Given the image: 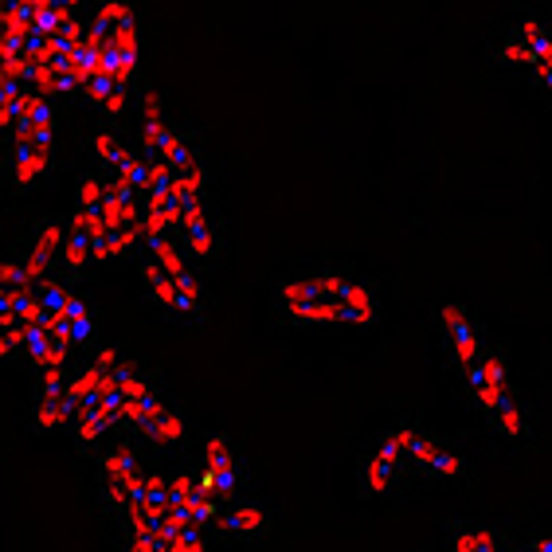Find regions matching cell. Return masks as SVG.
Returning <instances> with one entry per match:
<instances>
[{"label": "cell", "mask_w": 552, "mask_h": 552, "mask_svg": "<svg viewBox=\"0 0 552 552\" xmlns=\"http://www.w3.org/2000/svg\"><path fill=\"white\" fill-rule=\"evenodd\" d=\"M415 435L419 431H412V427H400V431H392L384 443H380V451L368 459L365 466V486L368 494H384L392 482H396V470H400V459L412 451Z\"/></svg>", "instance_id": "obj_1"}, {"label": "cell", "mask_w": 552, "mask_h": 552, "mask_svg": "<svg viewBox=\"0 0 552 552\" xmlns=\"http://www.w3.org/2000/svg\"><path fill=\"white\" fill-rule=\"evenodd\" d=\"M231 474H235V455H231L228 439L224 435H212L208 447H204V474L196 478L204 494H212L216 502L231 490Z\"/></svg>", "instance_id": "obj_2"}, {"label": "cell", "mask_w": 552, "mask_h": 552, "mask_svg": "<svg viewBox=\"0 0 552 552\" xmlns=\"http://www.w3.org/2000/svg\"><path fill=\"white\" fill-rule=\"evenodd\" d=\"M439 322L447 329V337H451V349H455V361L462 365V372L470 365H478V357H482V345H478V337H474V329L466 322V310L462 306H443L439 310Z\"/></svg>", "instance_id": "obj_3"}, {"label": "cell", "mask_w": 552, "mask_h": 552, "mask_svg": "<svg viewBox=\"0 0 552 552\" xmlns=\"http://www.w3.org/2000/svg\"><path fill=\"white\" fill-rule=\"evenodd\" d=\"M341 290H345V278L325 275V278H298V282H286L282 286V306H302V302H341Z\"/></svg>", "instance_id": "obj_4"}, {"label": "cell", "mask_w": 552, "mask_h": 552, "mask_svg": "<svg viewBox=\"0 0 552 552\" xmlns=\"http://www.w3.org/2000/svg\"><path fill=\"white\" fill-rule=\"evenodd\" d=\"M419 466H427V470H435V474H443V478H459L462 474V459L459 455H447V451H439L427 435H415L412 451H408Z\"/></svg>", "instance_id": "obj_5"}, {"label": "cell", "mask_w": 552, "mask_h": 552, "mask_svg": "<svg viewBox=\"0 0 552 552\" xmlns=\"http://www.w3.org/2000/svg\"><path fill=\"white\" fill-rule=\"evenodd\" d=\"M290 322L298 325H322V322H357L353 310L345 302H302V306H290L286 310Z\"/></svg>", "instance_id": "obj_6"}, {"label": "cell", "mask_w": 552, "mask_h": 552, "mask_svg": "<svg viewBox=\"0 0 552 552\" xmlns=\"http://www.w3.org/2000/svg\"><path fill=\"white\" fill-rule=\"evenodd\" d=\"M59 247H63V231L55 228V224H47V228L40 231V239H36V247H32V259L24 263V271H28L32 282H40V278L47 275V259H51Z\"/></svg>", "instance_id": "obj_7"}, {"label": "cell", "mask_w": 552, "mask_h": 552, "mask_svg": "<svg viewBox=\"0 0 552 552\" xmlns=\"http://www.w3.org/2000/svg\"><path fill=\"white\" fill-rule=\"evenodd\" d=\"M145 286L153 290V298H157L161 306H173V310H177V302H181V294H177V278L169 275L157 259L145 263Z\"/></svg>", "instance_id": "obj_8"}, {"label": "cell", "mask_w": 552, "mask_h": 552, "mask_svg": "<svg viewBox=\"0 0 552 552\" xmlns=\"http://www.w3.org/2000/svg\"><path fill=\"white\" fill-rule=\"evenodd\" d=\"M141 106H145V149L149 153H157L161 149V141L169 134V126H165V114H161V98L149 91L141 98Z\"/></svg>", "instance_id": "obj_9"}, {"label": "cell", "mask_w": 552, "mask_h": 552, "mask_svg": "<svg viewBox=\"0 0 552 552\" xmlns=\"http://www.w3.org/2000/svg\"><path fill=\"white\" fill-rule=\"evenodd\" d=\"M341 302L353 310V318L357 325H368L376 318V298H372V290L361 286V282H345V290H341Z\"/></svg>", "instance_id": "obj_10"}, {"label": "cell", "mask_w": 552, "mask_h": 552, "mask_svg": "<svg viewBox=\"0 0 552 552\" xmlns=\"http://www.w3.org/2000/svg\"><path fill=\"white\" fill-rule=\"evenodd\" d=\"M47 153L36 145H16V184H32L47 169Z\"/></svg>", "instance_id": "obj_11"}, {"label": "cell", "mask_w": 552, "mask_h": 552, "mask_svg": "<svg viewBox=\"0 0 552 552\" xmlns=\"http://www.w3.org/2000/svg\"><path fill=\"white\" fill-rule=\"evenodd\" d=\"M141 431H145L153 443H177V439L184 435V419L177 412H169V408H161V412L153 415Z\"/></svg>", "instance_id": "obj_12"}, {"label": "cell", "mask_w": 552, "mask_h": 552, "mask_svg": "<svg viewBox=\"0 0 552 552\" xmlns=\"http://www.w3.org/2000/svg\"><path fill=\"white\" fill-rule=\"evenodd\" d=\"M149 251H153V259L169 271L173 278H181L188 275V267H184V255H181V247H173V239L169 235H157V239H149Z\"/></svg>", "instance_id": "obj_13"}, {"label": "cell", "mask_w": 552, "mask_h": 552, "mask_svg": "<svg viewBox=\"0 0 552 552\" xmlns=\"http://www.w3.org/2000/svg\"><path fill=\"white\" fill-rule=\"evenodd\" d=\"M157 153H161V161H165V165H169L177 177H181V173H188V169H196V161H192L188 145H184V141L177 138L173 130L165 134V141H161V149H157Z\"/></svg>", "instance_id": "obj_14"}, {"label": "cell", "mask_w": 552, "mask_h": 552, "mask_svg": "<svg viewBox=\"0 0 552 552\" xmlns=\"http://www.w3.org/2000/svg\"><path fill=\"white\" fill-rule=\"evenodd\" d=\"M224 525H228L231 533H259V529H267V517H263V509L239 506L224 517Z\"/></svg>", "instance_id": "obj_15"}, {"label": "cell", "mask_w": 552, "mask_h": 552, "mask_svg": "<svg viewBox=\"0 0 552 552\" xmlns=\"http://www.w3.org/2000/svg\"><path fill=\"white\" fill-rule=\"evenodd\" d=\"M67 20H71V8H67V4H55V8L32 16V32H36V36H59Z\"/></svg>", "instance_id": "obj_16"}, {"label": "cell", "mask_w": 552, "mask_h": 552, "mask_svg": "<svg viewBox=\"0 0 552 552\" xmlns=\"http://www.w3.org/2000/svg\"><path fill=\"white\" fill-rule=\"evenodd\" d=\"M102 466H106V478H110L114 486H122V482L138 470V462H134V455H130L126 447H122V451H110V455L102 459Z\"/></svg>", "instance_id": "obj_17"}, {"label": "cell", "mask_w": 552, "mask_h": 552, "mask_svg": "<svg viewBox=\"0 0 552 552\" xmlns=\"http://www.w3.org/2000/svg\"><path fill=\"white\" fill-rule=\"evenodd\" d=\"M494 419H498V427L506 431L509 439H521V435H525V415H521V408H517V400H513V396H509L506 404L494 412Z\"/></svg>", "instance_id": "obj_18"}, {"label": "cell", "mask_w": 552, "mask_h": 552, "mask_svg": "<svg viewBox=\"0 0 552 552\" xmlns=\"http://www.w3.org/2000/svg\"><path fill=\"white\" fill-rule=\"evenodd\" d=\"M118 177L130 181L138 192H149V161H141V157H134V153H126V161L118 165Z\"/></svg>", "instance_id": "obj_19"}, {"label": "cell", "mask_w": 552, "mask_h": 552, "mask_svg": "<svg viewBox=\"0 0 552 552\" xmlns=\"http://www.w3.org/2000/svg\"><path fill=\"white\" fill-rule=\"evenodd\" d=\"M502 63H509V67H537V63H541V55H537L529 44H521V40H513V36H509L506 47H502Z\"/></svg>", "instance_id": "obj_20"}, {"label": "cell", "mask_w": 552, "mask_h": 552, "mask_svg": "<svg viewBox=\"0 0 552 552\" xmlns=\"http://www.w3.org/2000/svg\"><path fill=\"white\" fill-rule=\"evenodd\" d=\"M63 259H67V267H83L91 259V235L87 231H71V239L63 243Z\"/></svg>", "instance_id": "obj_21"}, {"label": "cell", "mask_w": 552, "mask_h": 552, "mask_svg": "<svg viewBox=\"0 0 552 552\" xmlns=\"http://www.w3.org/2000/svg\"><path fill=\"white\" fill-rule=\"evenodd\" d=\"M126 20H134V16H130V4L110 0V4H102V8H98V20H94V24H98V28H106V32H114V28H118V24H126Z\"/></svg>", "instance_id": "obj_22"}, {"label": "cell", "mask_w": 552, "mask_h": 552, "mask_svg": "<svg viewBox=\"0 0 552 552\" xmlns=\"http://www.w3.org/2000/svg\"><path fill=\"white\" fill-rule=\"evenodd\" d=\"M478 372L490 380V384H498V388H509V372H506V361L498 357V353H482L478 357Z\"/></svg>", "instance_id": "obj_23"}, {"label": "cell", "mask_w": 552, "mask_h": 552, "mask_svg": "<svg viewBox=\"0 0 552 552\" xmlns=\"http://www.w3.org/2000/svg\"><path fill=\"white\" fill-rule=\"evenodd\" d=\"M94 149H98V157H102V161H106V165H114V169H118V165H122V161H126V149H122V145H118V138H114V134H110V130H102V134H98V138H94Z\"/></svg>", "instance_id": "obj_24"}, {"label": "cell", "mask_w": 552, "mask_h": 552, "mask_svg": "<svg viewBox=\"0 0 552 552\" xmlns=\"http://www.w3.org/2000/svg\"><path fill=\"white\" fill-rule=\"evenodd\" d=\"M110 44L118 47L122 55H138V24H134V20L118 24V28L110 32Z\"/></svg>", "instance_id": "obj_25"}, {"label": "cell", "mask_w": 552, "mask_h": 552, "mask_svg": "<svg viewBox=\"0 0 552 552\" xmlns=\"http://www.w3.org/2000/svg\"><path fill=\"white\" fill-rule=\"evenodd\" d=\"M486 545H498L490 529H470V533H459L455 541V552H482Z\"/></svg>", "instance_id": "obj_26"}, {"label": "cell", "mask_w": 552, "mask_h": 552, "mask_svg": "<svg viewBox=\"0 0 552 552\" xmlns=\"http://www.w3.org/2000/svg\"><path fill=\"white\" fill-rule=\"evenodd\" d=\"M20 79H32V59H24V55L4 59L0 63V83H20Z\"/></svg>", "instance_id": "obj_27"}, {"label": "cell", "mask_w": 552, "mask_h": 552, "mask_svg": "<svg viewBox=\"0 0 552 552\" xmlns=\"http://www.w3.org/2000/svg\"><path fill=\"white\" fill-rule=\"evenodd\" d=\"M102 200H106V184L102 181H83V188H79V208L98 212V208H102Z\"/></svg>", "instance_id": "obj_28"}, {"label": "cell", "mask_w": 552, "mask_h": 552, "mask_svg": "<svg viewBox=\"0 0 552 552\" xmlns=\"http://www.w3.org/2000/svg\"><path fill=\"white\" fill-rule=\"evenodd\" d=\"M28 345V329L24 325H12V329H0V357H8V353H16V349H24Z\"/></svg>", "instance_id": "obj_29"}, {"label": "cell", "mask_w": 552, "mask_h": 552, "mask_svg": "<svg viewBox=\"0 0 552 552\" xmlns=\"http://www.w3.org/2000/svg\"><path fill=\"white\" fill-rule=\"evenodd\" d=\"M145 502L153 506H169V482L157 474H145Z\"/></svg>", "instance_id": "obj_30"}, {"label": "cell", "mask_w": 552, "mask_h": 552, "mask_svg": "<svg viewBox=\"0 0 552 552\" xmlns=\"http://www.w3.org/2000/svg\"><path fill=\"white\" fill-rule=\"evenodd\" d=\"M169 552H204V537H200V525H188L181 537L169 545Z\"/></svg>", "instance_id": "obj_31"}, {"label": "cell", "mask_w": 552, "mask_h": 552, "mask_svg": "<svg viewBox=\"0 0 552 552\" xmlns=\"http://www.w3.org/2000/svg\"><path fill=\"white\" fill-rule=\"evenodd\" d=\"M0 286H20V290H28L32 278H28V271H24L20 263H0Z\"/></svg>", "instance_id": "obj_32"}, {"label": "cell", "mask_w": 552, "mask_h": 552, "mask_svg": "<svg viewBox=\"0 0 552 552\" xmlns=\"http://www.w3.org/2000/svg\"><path fill=\"white\" fill-rule=\"evenodd\" d=\"M32 83H36V91H59V71L51 63H40V67H32Z\"/></svg>", "instance_id": "obj_33"}, {"label": "cell", "mask_w": 552, "mask_h": 552, "mask_svg": "<svg viewBox=\"0 0 552 552\" xmlns=\"http://www.w3.org/2000/svg\"><path fill=\"white\" fill-rule=\"evenodd\" d=\"M67 298H71V294H67L63 286H55V282H47L44 278V298H40V302H44L47 314H59V310L67 306Z\"/></svg>", "instance_id": "obj_34"}, {"label": "cell", "mask_w": 552, "mask_h": 552, "mask_svg": "<svg viewBox=\"0 0 552 552\" xmlns=\"http://www.w3.org/2000/svg\"><path fill=\"white\" fill-rule=\"evenodd\" d=\"M87 94H91L98 106H106V98L114 94V79L110 75H94L91 83H87Z\"/></svg>", "instance_id": "obj_35"}, {"label": "cell", "mask_w": 552, "mask_h": 552, "mask_svg": "<svg viewBox=\"0 0 552 552\" xmlns=\"http://www.w3.org/2000/svg\"><path fill=\"white\" fill-rule=\"evenodd\" d=\"M130 549L134 552H169V541H161V537L153 533V537H134Z\"/></svg>", "instance_id": "obj_36"}, {"label": "cell", "mask_w": 552, "mask_h": 552, "mask_svg": "<svg viewBox=\"0 0 552 552\" xmlns=\"http://www.w3.org/2000/svg\"><path fill=\"white\" fill-rule=\"evenodd\" d=\"M59 36H63V40H67L71 47H75V44H83V40H87V28H83V24H79V20L71 16V20L63 24V32H59Z\"/></svg>", "instance_id": "obj_37"}, {"label": "cell", "mask_w": 552, "mask_h": 552, "mask_svg": "<svg viewBox=\"0 0 552 552\" xmlns=\"http://www.w3.org/2000/svg\"><path fill=\"white\" fill-rule=\"evenodd\" d=\"M126 94H130V87H118V83H114V94L106 98V106H102V110H106V114H122V106H126Z\"/></svg>", "instance_id": "obj_38"}, {"label": "cell", "mask_w": 552, "mask_h": 552, "mask_svg": "<svg viewBox=\"0 0 552 552\" xmlns=\"http://www.w3.org/2000/svg\"><path fill=\"white\" fill-rule=\"evenodd\" d=\"M533 75H537V87L552 98V71H545V67H533Z\"/></svg>", "instance_id": "obj_39"}, {"label": "cell", "mask_w": 552, "mask_h": 552, "mask_svg": "<svg viewBox=\"0 0 552 552\" xmlns=\"http://www.w3.org/2000/svg\"><path fill=\"white\" fill-rule=\"evenodd\" d=\"M0 314H12V290L0 286Z\"/></svg>", "instance_id": "obj_40"}, {"label": "cell", "mask_w": 552, "mask_h": 552, "mask_svg": "<svg viewBox=\"0 0 552 552\" xmlns=\"http://www.w3.org/2000/svg\"><path fill=\"white\" fill-rule=\"evenodd\" d=\"M55 4H59V0H32L36 12H47V8H55Z\"/></svg>", "instance_id": "obj_41"}, {"label": "cell", "mask_w": 552, "mask_h": 552, "mask_svg": "<svg viewBox=\"0 0 552 552\" xmlns=\"http://www.w3.org/2000/svg\"><path fill=\"white\" fill-rule=\"evenodd\" d=\"M533 552H552V537H545V541H537V549Z\"/></svg>", "instance_id": "obj_42"}, {"label": "cell", "mask_w": 552, "mask_h": 552, "mask_svg": "<svg viewBox=\"0 0 552 552\" xmlns=\"http://www.w3.org/2000/svg\"><path fill=\"white\" fill-rule=\"evenodd\" d=\"M4 20H8V4H0V32H4Z\"/></svg>", "instance_id": "obj_43"}, {"label": "cell", "mask_w": 552, "mask_h": 552, "mask_svg": "<svg viewBox=\"0 0 552 552\" xmlns=\"http://www.w3.org/2000/svg\"><path fill=\"white\" fill-rule=\"evenodd\" d=\"M59 4H67V8H75V4H79V0H59Z\"/></svg>", "instance_id": "obj_44"}, {"label": "cell", "mask_w": 552, "mask_h": 552, "mask_svg": "<svg viewBox=\"0 0 552 552\" xmlns=\"http://www.w3.org/2000/svg\"><path fill=\"white\" fill-rule=\"evenodd\" d=\"M0 4H16V0H0Z\"/></svg>", "instance_id": "obj_45"}, {"label": "cell", "mask_w": 552, "mask_h": 552, "mask_svg": "<svg viewBox=\"0 0 552 552\" xmlns=\"http://www.w3.org/2000/svg\"><path fill=\"white\" fill-rule=\"evenodd\" d=\"M130 552H134V549H130Z\"/></svg>", "instance_id": "obj_46"}]
</instances>
